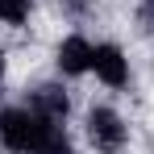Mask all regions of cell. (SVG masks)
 Here are the masks:
<instances>
[{
	"label": "cell",
	"instance_id": "obj_1",
	"mask_svg": "<svg viewBox=\"0 0 154 154\" xmlns=\"http://www.w3.org/2000/svg\"><path fill=\"white\" fill-rule=\"evenodd\" d=\"M0 146L13 154H71V137L67 121H54L25 100L0 108Z\"/></svg>",
	"mask_w": 154,
	"mask_h": 154
},
{
	"label": "cell",
	"instance_id": "obj_2",
	"mask_svg": "<svg viewBox=\"0 0 154 154\" xmlns=\"http://www.w3.org/2000/svg\"><path fill=\"white\" fill-rule=\"evenodd\" d=\"M88 142L100 154H121L125 142H129V129H125V121H121V112L108 108V104H96V108L88 112Z\"/></svg>",
	"mask_w": 154,
	"mask_h": 154
},
{
	"label": "cell",
	"instance_id": "obj_3",
	"mask_svg": "<svg viewBox=\"0 0 154 154\" xmlns=\"http://www.w3.org/2000/svg\"><path fill=\"white\" fill-rule=\"evenodd\" d=\"M92 71H96V79L104 88H125L129 83V58L117 42H100L92 50Z\"/></svg>",
	"mask_w": 154,
	"mask_h": 154
},
{
	"label": "cell",
	"instance_id": "obj_4",
	"mask_svg": "<svg viewBox=\"0 0 154 154\" xmlns=\"http://www.w3.org/2000/svg\"><path fill=\"white\" fill-rule=\"evenodd\" d=\"M92 50H96V46H92L83 33L63 38V42H58V54H54V58H58V71H63V75H88V71H92Z\"/></svg>",
	"mask_w": 154,
	"mask_h": 154
},
{
	"label": "cell",
	"instance_id": "obj_5",
	"mask_svg": "<svg viewBox=\"0 0 154 154\" xmlns=\"http://www.w3.org/2000/svg\"><path fill=\"white\" fill-rule=\"evenodd\" d=\"M29 104H33L38 112L54 117V121H67V112H71V100H67V92H63V88H54V83H42V88H33Z\"/></svg>",
	"mask_w": 154,
	"mask_h": 154
},
{
	"label": "cell",
	"instance_id": "obj_6",
	"mask_svg": "<svg viewBox=\"0 0 154 154\" xmlns=\"http://www.w3.org/2000/svg\"><path fill=\"white\" fill-rule=\"evenodd\" d=\"M29 13H33V0H0V21L13 29H21L29 21Z\"/></svg>",
	"mask_w": 154,
	"mask_h": 154
},
{
	"label": "cell",
	"instance_id": "obj_7",
	"mask_svg": "<svg viewBox=\"0 0 154 154\" xmlns=\"http://www.w3.org/2000/svg\"><path fill=\"white\" fill-rule=\"evenodd\" d=\"M0 88H4V50H0Z\"/></svg>",
	"mask_w": 154,
	"mask_h": 154
}]
</instances>
